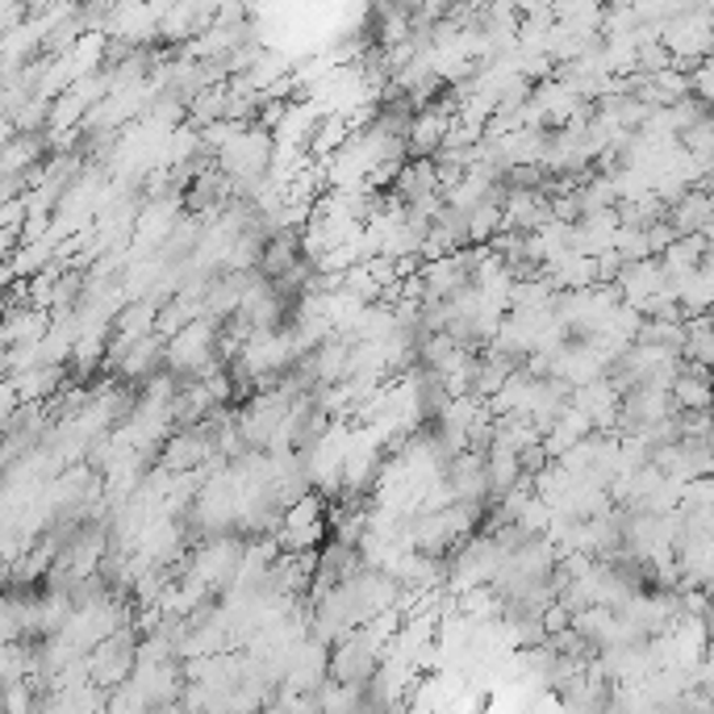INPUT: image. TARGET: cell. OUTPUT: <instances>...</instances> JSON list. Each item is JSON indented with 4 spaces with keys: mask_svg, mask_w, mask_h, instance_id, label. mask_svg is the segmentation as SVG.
Instances as JSON below:
<instances>
[{
    "mask_svg": "<svg viewBox=\"0 0 714 714\" xmlns=\"http://www.w3.org/2000/svg\"><path fill=\"white\" fill-rule=\"evenodd\" d=\"M618 293L627 305L635 310H648L651 301L660 293H669V272H665V259L660 255H648V259H631L623 264V272H618Z\"/></svg>",
    "mask_w": 714,
    "mask_h": 714,
    "instance_id": "6da1fadb",
    "label": "cell"
},
{
    "mask_svg": "<svg viewBox=\"0 0 714 714\" xmlns=\"http://www.w3.org/2000/svg\"><path fill=\"white\" fill-rule=\"evenodd\" d=\"M447 484L456 493V502H493V489H489V456L464 447L460 456H451L447 464Z\"/></svg>",
    "mask_w": 714,
    "mask_h": 714,
    "instance_id": "7a4b0ae2",
    "label": "cell"
},
{
    "mask_svg": "<svg viewBox=\"0 0 714 714\" xmlns=\"http://www.w3.org/2000/svg\"><path fill=\"white\" fill-rule=\"evenodd\" d=\"M677 565H681V585L706 589L714 581V531H685L677 544Z\"/></svg>",
    "mask_w": 714,
    "mask_h": 714,
    "instance_id": "3957f363",
    "label": "cell"
},
{
    "mask_svg": "<svg viewBox=\"0 0 714 714\" xmlns=\"http://www.w3.org/2000/svg\"><path fill=\"white\" fill-rule=\"evenodd\" d=\"M669 222L677 226V234H706L714 226V192L690 189L681 201L669 205Z\"/></svg>",
    "mask_w": 714,
    "mask_h": 714,
    "instance_id": "277c9868",
    "label": "cell"
},
{
    "mask_svg": "<svg viewBox=\"0 0 714 714\" xmlns=\"http://www.w3.org/2000/svg\"><path fill=\"white\" fill-rule=\"evenodd\" d=\"M690 85H693V92L702 97V101H711L714 105V51L698 64V71L690 76Z\"/></svg>",
    "mask_w": 714,
    "mask_h": 714,
    "instance_id": "5b68a950",
    "label": "cell"
}]
</instances>
